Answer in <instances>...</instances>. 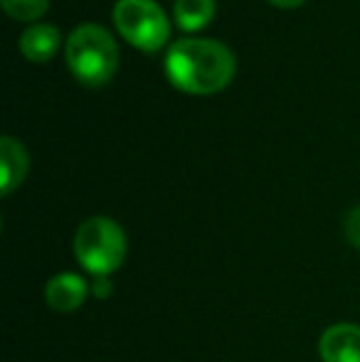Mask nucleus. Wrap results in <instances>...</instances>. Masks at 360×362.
I'll use <instances>...</instances> for the list:
<instances>
[{
  "label": "nucleus",
  "instance_id": "nucleus-1",
  "mask_svg": "<svg viewBox=\"0 0 360 362\" xmlns=\"http://www.w3.org/2000/svg\"><path fill=\"white\" fill-rule=\"evenodd\" d=\"M166 76L182 94L212 96L232 81L237 69L227 45L207 37H182L166 54Z\"/></svg>",
  "mask_w": 360,
  "mask_h": 362
},
{
  "label": "nucleus",
  "instance_id": "nucleus-9",
  "mask_svg": "<svg viewBox=\"0 0 360 362\" xmlns=\"http://www.w3.org/2000/svg\"><path fill=\"white\" fill-rule=\"evenodd\" d=\"M215 13V0H175L173 5V18L182 33H200L212 23Z\"/></svg>",
  "mask_w": 360,
  "mask_h": 362
},
{
  "label": "nucleus",
  "instance_id": "nucleus-13",
  "mask_svg": "<svg viewBox=\"0 0 360 362\" xmlns=\"http://www.w3.org/2000/svg\"><path fill=\"white\" fill-rule=\"evenodd\" d=\"M269 5L274 8H281V10H291V8H298V5H303L306 0H267Z\"/></svg>",
  "mask_w": 360,
  "mask_h": 362
},
{
  "label": "nucleus",
  "instance_id": "nucleus-3",
  "mask_svg": "<svg viewBox=\"0 0 360 362\" xmlns=\"http://www.w3.org/2000/svg\"><path fill=\"white\" fill-rule=\"evenodd\" d=\"M126 232L111 217H89L74 232V257L94 279L114 274L126 259Z\"/></svg>",
  "mask_w": 360,
  "mask_h": 362
},
{
  "label": "nucleus",
  "instance_id": "nucleus-10",
  "mask_svg": "<svg viewBox=\"0 0 360 362\" xmlns=\"http://www.w3.org/2000/svg\"><path fill=\"white\" fill-rule=\"evenodd\" d=\"M5 15L20 23H35L40 20L50 8V0H0Z\"/></svg>",
  "mask_w": 360,
  "mask_h": 362
},
{
  "label": "nucleus",
  "instance_id": "nucleus-12",
  "mask_svg": "<svg viewBox=\"0 0 360 362\" xmlns=\"http://www.w3.org/2000/svg\"><path fill=\"white\" fill-rule=\"evenodd\" d=\"M111 281H109V276H104V279H94V284H91V293L96 296L99 300H104V298H109L111 296Z\"/></svg>",
  "mask_w": 360,
  "mask_h": 362
},
{
  "label": "nucleus",
  "instance_id": "nucleus-7",
  "mask_svg": "<svg viewBox=\"0 0 360 362\" xmlns=\"http://www.w3.org/2000/svg\"><path fill=\"white\" fill-rule=\"evenodd\" d=\"M30 168V158L25 146L13 136L0 139V195L8 197L25 180Z\"/></svg>",
  "mask_w": 360,
  "mask_h": 362
},
{
  "label": "nucleus",
  "instance_id": "nucleus-4",
  "mask_svg": "<svg viewBox=\"0 0 360 362\" xmlns=\"http://www.w3.org/2000/svg\"><path fill=\"white\" fill-rule=\"evenodd\" d=\"M114 28L131 47L153 54L170 40V20L156 0H116Z\"/></svg>",
  "mask_w": 360,
  "mask_h": 362
},
{
  "label": "nucleus",
  "instance_id": "nucleus-6",
  "mask_svg": "<svg viewBox=\"0 0 360 362\" xmlns=\"http://www.w3.org/2000/svg\"><path fill=\"white\" fill-rule=\"evenodd\" d=\"M89 291L91 286L79 274L62 272V274H54L47 281V286H45V300L57 313H72V310L82 308Z\"/></svg>",
  "mask_w": 360,
  "mask_h": 362
},
{
  "label": "nucleus",
  "instance_id": "nucleus-5",
  "mask_svg": "<svg viewBox=\"0 0 360 362\" xmlns=\"http://www.w3.org/2000/svg\"><path fill=\"white\" fill-rule=\"evenodd\" d=\"M323 362H360V325L336 323L323 330L318 340Z\"/></svg>",
  "mask_w": 360,
  "mask_h": 362
},
{
  "label": "nucleus",
  "instance_id": "nucleus-2",
  "mask_svg": "<svg viewBox=\"0 0 360 362\" xmlns=\"http://www.w3.org/2000/svg\"><path fill=\"white\" fill-rule=\"evenodd\" d=\"M64 59L74 79L94 89L114 79L119 67V45L106 28L84 23L67 35Z\"/></svg>",
  "mask_w": 360,
  "mask_h": 362
},
{
  "label": "nucleus",
  "instance_id": "nucleus-11",
  "mask_svg": "<svg viewBox=\"0 0 360 362\" xmlns=\"http://www.w3.org/2000/svg\"><path fill=\"white\" fill-rule=\"evenodd\" d=\"M343 234H346L351 247L360 249V205L348 210L346 219H343Z\"/></svg>",
  "mask_w": 360,
  "mask_h": 362
},
{
  "label": "nucleus",
  "instance_id": "nucleus-8",
  "mask_svg": "<svg viewBox=\"0 0 360 362\" xmlns=\"http://www.w3.org/2000/svg\"><path fill=\"white\" fill-rule=\"evenodd\" d=\"M59 45H62V33H59V28L47 25V23H35L20 35L18 47L25 59L42 64V62H50V59L57 54Z\"/></svg>",
  "mask_w": 360,
  "mask_h": 362
}]
</instances>
